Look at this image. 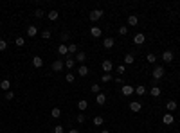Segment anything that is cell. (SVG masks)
<instances>
[{"label":"cell","instance_id":"7402d4cb","mask_svg":"<svg viewBox=\"0 0 180 133\" xmlns=\"http://www.w3.org/2000/svg\"><path fill=\"white\" fill-rule=\"evenodd\" d=\"M51 117H52V119H60V117H61V110H60L58 106H56V108H52V112H51Z\"/></svg>","mask_w":180,"mask_h":133},{"label":"cell","instance_id":"4dcf8cb0","mask_svg":"<svg viewBox=\"0 0 180 133\" xmlns=\"http://www.w3.org/2000/svg\"><path fill=\"white\" fill-rule=\"evenodd\" d=\"M112 79H114V77H112V74H103L101 76V83H110Z\"/></svg>","mask_w":180,"mask_h":133},{"label":"cell","instance_id":"4fadbf2b","mask_svg":"<svg viewBox=\"0 0 180 133\" xmlns=\"http://www.w3.org/2000/svg\"><path fill=\"white\" fill-rule=\"evenodd\" d=\"M33 66H34V69H41V66H43V59L40 56H34L33 58Z\"/></svg>","mask_w":180,"mask_h":133},{"label":"cell","instance_id":"ee69618b","mask_svg":"<svg viewBox=\"0 0 180 133\" xmlns=\"http://www.w3.org/2000/svg\"><path fill=\"white\" fill-rule=\"evenodd\" d=\"M115 83H117V85H124V79H123L121 76H117V77H115Z\"/></svg>","mask_w":180,"mask_h":133},{"label":"cell","instance_id":"f546056e","mask_svg":"<svg viewBox=\"0 0 180 133\" xmlns=\"http://www.w3.org/2000/svg\"><path fill=\"white\" fill-rule=\"evenodd\" d=\"M69 54H78V45L76 43H69Z\"/></svg>","mask_w":180,"mask_h":133},{"label":"cell","instance_id":"83f0119b","mask_svg":"<svg viewBox=\"0 0 180 133\" xmlns=\"http://www.w3.org/2000/svg\"><path fill=\"white\" fill-rule=\"evenodd\" d=\"M133 61H135L133 54H126V56H124V65H131Z\"/></svg>","mask_w":180,"mask_h":133},{"label":"cell","instance_id":"7bdbcfd3","mask_svg":"<svg viewBox=\"0 0 180 133\" xmlns=\"http://www.w3.org/2000/svg\"><path fill=\"white\" fill-rule=\"evenodd\" d=\"M124 70H126V66H124V65H119V66H117V72H119V76H121Z\"/></svg>","mask_w":180,"mask_h":133},{"label":"cell","instance_id":"7a4b0ae2","mask_svg":"<svg viewBox=\"0 0 180 133\" xmlns=\"http://www.w3.org/2000/svg\"><path fill=\"white\" fill-rule=\"evenodd\" d=\"M103 14H105V13H103V9H92L88 16H90V22H97Z\"/></svg>","mask_w":180,"mask_h":133},{"label":"cell","instance_id":"603a6c76","mask_svg":"<svg viewBox=\"0 0 180 133\" xmlns=\"http://www.w3.org/2000/svg\"><path fill=\"white\" fill-rule=\"evenodd\" d=\"M58 16H60V13H58V11H54V9L47 13V18H49V20H52V22H54V20H58Z\"/></svg>","mask_w":180,"mask_h":133},{"label":"cell","instance_id":"836d02e7","mask_svg":"<svg viewBox=\"0 0 180 133\" xmlns=\"http://www.w3.org/2000/svg\"><path fill=\"white\" fill-rule=\"evenodd\" d=\"M74 79H76V76H74L72 72H69V74H67V76H65V81H67V83H72Z\"/></svg>","mask_w":180,"mask_h":133},{"label":"cell","instance_id":"52a82bcc","mask_svg":"<svg viewBox=\"0 0 180 133\" xmlns=\"http://www.w3.org/2000/svg\"><path fill=\"white\" fill-rule=\"evenodd\" d=\"M130 110L137 113V112H141V110H142V104L139 101H130Z\"/></svg>","mask_w":180,"mask_h":133},{"label":"cell","instance_id":"2e32d148","mask_svg":"<svg viewBox=\"0 0 180 133\" xmlns=\"http://www.w3.org/2000/svg\"><path fill=\"white\" fill-rule=\"evenodd\" d=\"M96 103H97L99 106H105V103H106V95H105L103 92L97 94V95H96Z\"/></svg>","mask_w":180,"mask_h":133},{"label":"cell","instance_id":"d590c367","mask_svg":"<svg viewBox=\"0 0 180 133\" xmlns=\"http://www.w3.org/2000/svg\"><path fill=\"white\" fill-rule=\"evenodd\" d=\"M52 133H65V129H63V126H61V124H58V126H54Z\"/></svg>","mask_w":180,"mask_h":133},{"label":"cell","instance_id":"f6af8a7d","mask_svg":"<svg viewBox=\"0 0 180 133\" xmlns=\"http://www.w3.org/2000/svg\"><path fill=\"white\" fill-rule=\"evenodd\" d=\"M69 133H79V129H69Z\"/></svg>","mask_w":180,"mask_h":133},{"label":"cell","instance_id":"1f68e13d","mask_svg":"<svg viewBox=\"0 0 180 133\" xmlns=\"http://www.w3.org/2000/svg\"><path fill=\"white\" fill-rule=\"evenodd\" d=\"M51 36H52V33H51L49 29H45V31H41V38H43V40H49Z\"/></svg>","mask_w":180,"mask_h":133},{"label":"cell","instance_id":"74e56055","mask_svg":"<svg viewBox=\"0 0 180 133\" xmlns=\"http://www.w3.org/2000/svg\"><path fill=\"white\" fill-rule=\"evenodd\" d=\"M7 49V41L6 40H0V51H6Z\"/></svg>","mask_w":180,"mask_h":133},{"label":"cell","instance_id":"4316f807","mask_svg":"<svg viewBox=\"0 0 180 133\" xmlns=\"http://www.w3.org/2000/svg\"><path fill=\"white\" fill-rule=\"evenodd\" d=\"M166 108L169 110V112H175V110H176V101H168Z\"/></svg>","mask_w":180,"mask_h":133},{"label":"cell","instance_id":"5bb4252c","mask_svg":"<svg viewBox=\"0 0 180 133\" xmlns=\"http://www.w3.org/2000/svg\"><path fill=\"white\" fill-rule=\"evenodd\" d=\"M0 88H2L4 92H9V88H11V81H9V79H2V81H0Z\"/></svg>","mask_w":180,"mask_h":133},{"label":"cell","instance_id":"d6a6232c","mask_svg":"<svg viewBox=\"0 0 180 133\" xmlns=\"http://www.w3.org/2000/svg\"><path fill=\"white\" fill-rule=\"evenodd\" d=\"M119 34H121V36H126V34H128V25H121V27H119Z\"/></svg>","mask_w":180,"mask_h":133},{"label":"cell","instance_id":"7c38bea8","mask_svg":"<svg viewBox=\"0 0 180 133\" xmlns=\"http://www.w3.org/2000/svg\"><path fill=\"white\" fill-rule=\"evenodd\" d=\"M88 72H90V70H88V66H86V65H81L79 69H78V76H81V77H86Z\"/></svg>","mask_w":180,"mask_h":133},{"label":"cell","instance_id":"ffe728a7","mask_svg":"<svg viewBox=\"0 0 180 133\" xmlns=\"http://www.w3.org/2000/svg\"><path fill=\"white\" fill-rule=\"evenodd\" d=\"M150 94H151V97H159V95H160V88L157 86V85H153L151 90H150Z\"/></svg>","mask_w":180,"mask_h":133},{"label":"cell","instance_id":"e575fe53","mask_svg":"<svg viewBox=\"0 0 180 133\" xmlns=\"http://www.w3.org/2000/svg\"><path fill=\"white\" fill-rule=\"evenodd\" d=\"M90 90H92L94 94H101V86L99 85H92V86H90Z\"/></svg>","mask_w":180,"mask_h":133},{"label":"cell","instance_id":"8992f818","mask_svg":"<svg viewBox=\"0 0 180 133\" xmlns=\"http://www.w3.org/2000/svg\"><path fill=\"white\" fill-rule=\"evenodd\" d=\"M121 92H123V95H126V97H128V95H131V94L135 92V88H133V86H130V85H123V86H121Z\"/></svg>","mask_w":180,"mask_h":133},{"label":"cell","instance_id":"6da1fadb","mask_svg":"<svg viewBox=\"0 0 180 133\" xmlns=\"http://www.w3.org/2000/svg\"><path fill=\"white\" fill-rule=\"evenodd\" d=\"M164 74H166V70H164V66H162V65H157L155 69L151 70L153 81H159V79H162V77H164Z\"/></svg>","mask_w":180,"mask_h":133},{"label":"cell","instance_id":"f35d334b","mask_svg":"<svg viewBox=\"0 0 180 133\" xmlns=\"http://www.w3.org/2000/svg\"><path fill=\"white\" fill-rule=\"evenodd\" d=\"M157 61V56L155 54H148V63H155Z\"/></svg>","mask_w":180,"mask_h":133},{"label":"cell","instance_id":"7dc6e473","mask_svg":"<svg viewBox=\"0 0 180 133\" xmlns=\"http://www.w3.org/2000/svg\"><path fill=\"white\" fill-rule=\"evenodd\" d=\"M0 31H2V29H0Z\"/></svg>","mask_w":180,"mask_h":133},{"label":"cell","instance_id":"bcb514c9","mask_svg":"<svg viewBox=\"0 0 180 133\" xmlns=\"http://www.w3.org/2000/svg\"><path fill=\"white\" fill-rule=\"evenodd\" d=\"M101 133H110V131L108 129H101Z\"/></svg>","mask_w":180,"mask_h":133},{"label":"cell","instance_id":"3957f363","mask_svg":"<svg viewBox=\"0 0 180 133\" xmlns=\"http://www.w3.org/2000/svg\"><path fill=\"white\" fill-rule=\"evenodd\" d=\"M101 69H103V72H105V74H110V72H112V69H114V63H112L110 59H105V61L101 63Z\"/></svg>","mask_w":180,"mask_h":133},{"label":"cell","instance_id":"f1b7e54d","mask_svg":"<svg viewBox=\"0 0 180 133\" xmlns=\"http://www.w3.org/2000/svg\"><path fill=\"white\" fill-rule=\"evenodd\" d=\"M103 122H105V117H103V115H96V117H94V124H96V126H101Z\"/></svg>","mask_w":180,"mask_h":133},{"label":"cell","instance_id":"cb8c5ba5","mask_svg":"<svg viewBox=\"0 0 180 133\" xmlns=\"http://www.w3.org/2000/svg\"><path fill=\"white\" fill-rule=\"evenodd\" d=\"M76 61H78V63H85V61H86V54H85V52H78V54H76Z\"/></svg>","mask_w":180,"mask_h":133},{"label":"cell","instance_id":"b9f144b4","mask_svg":"<svg viewBox=\"0 0 180 133\" xmlns=\"http://www.w3.org/2000/svg\"><path fill=\"white\" fill-rule=\"evenodd\" d=\"M76 119H78V122H79V124H83V122H85V115H83V113H79Z\"/></svg>","mask_w":180,"mask_h":133},{"label":"cell","instance_id":"5b68a950","mask_svg":"<svg viewBox=\"0 0 180 133\" xmlns=\"http://www.w3.org/2000/svg\"><path fill=\"white\" fill-rule=\"evenodd\" d=\"M58 54L60 56H69V45H67V43H60L58 45Z\"/></svg>","mask_w":180,"mask_h":133},{"label":"cell","instance_id":"d4e9b609","mask_svg":"<svg viewBox=\"0 0 180 133\" xmlns=\"http://www.w3.org/2000/svg\"><path fill=\"white\" fill-rule=\"evenodd\" d=\"M15 45H16V47H24V45H25V40L22 38V36H16V40H15Z\"/></svg>","mask_w":180,"mask_h":133},{"label":"cell","instance_id":"ab89813d","mask_svg":"<svg viewBox=\"0 0 180 133\" xmlns=\"http://www.w3.org/2000/svg\"><path fill=\"white\" fill-rule=\"evenodd\" d=\"M61 41H69V33H61Z\"/></svg>","mask_w":180,"mask_h":133},{"label":"cell","instance_id":"8d00e7d4","mask_svg":"<svg viewBox=\"0 0 180 133\" xmlns=\"http://www.w3.org/2000/svg\"><path fill=\"white\" fill-rule=\"evenodd\" d=\"M43 14H45L43 9H36V11H34V16H36V18H43Z\"/></svg>","mask_w":180,"mask_h":133},{"label":"cell","instance_id":"ac0fdd59","mask_svg":"<svg viewBox=\"0 0 180 133\" xmlns=\"http://www.w3.org/2000/svg\"><path fill=\"white\" fill-rule=\"evenodd\" d=\"M114 38H105V41H103V47L105 49H112V47H114Z\"/></svg>","mask_w":180,"mask_h":133},{"label":"cell","instance_id":"8fae6325","mask_svg":"<svg viewBox=\"0 0 180 133\" xmlns=\"http://www.w3.org/2000/svg\"><path fill=\"white\" fill-rule=\"evenodd\" d=\"M173 58H175V56H173V52H171V51H164V52H162V61L171 63V61H173Z\"/></svg>","mask_w":180,"mask_h":133},{"label":"cell","instance_id":"e0dca14e","mask_svg":"<svg viewBox=\"0 0 180 133\" xmlns=\"http://www.w3.org/2000/svg\"><path fill=\"white\" fill-rule=\"evenodd\" d=\"M173 121H175V117H173L171 113H166V115H162V122H164L166 126H169V124H173Z\"/></svg>","mask_w":180,"mask_h":133},{"label":"cell","instance_id":"9a60e30c","mask_svg":"<svg viewBox=\"0 0 180 133\" xmlns=\"http://www.w3.org/2000/svg\"><path fill=\"white\" fill-rule=\"evenodd\" d=\"M36 34H38V27H36V25H29V27H27V36H29V38H34Z\"/></svg>","mask_w":180,"mask_h":133},{"label":"cell","instance_id":"277c9868","mask_svg":"<svg viewBox=\"0 0 180 133\" xmlns=\"http://www.w3.org/2000/svg\"><path fill=\"white\" fill-rule=\"evenodd\" d=\"M144 41H146V36L142 33H137V34L133 36V43H135V45H142Z\"/></svg>","mask_w":180,"mask_h":133},{"label":"cell","instance_id":"484cf974","mask_svg":"<svg viewBox=\"0 0 180 133\" xmlns=\"http://www.w3.org/2000/svg\"><path fill=\"white\" fill-rule=\"evenodd\" d=\"M74 63H76V59H74V58H67V59H65V66H67V69H72Z\"/></svg>","mask_w":180,"mask_h":133},{"label":"cell","instance_id":"44dd1931","mask_svg":"<svg viewBox=\"0 0 180 133\" xmlns=\"http://www.w3.org/2000/svg\"><path fill=\"white\" fill-rule=\"evenodd\" d=\"M135 94H137V95H144L146 94V86L144 85H137V86H135Z\"/></svg>","mask_w":180,"mask_h":133},{"label":"cell","instance_id":"30bf717a","mask_svg":"<svg viewBox=\"0 0 180 133\" xmlns=\"http://www.w3.org/2000/svg\"><path fill=\"white\" fill-rule=\"evenodd\" d=\"M137 24H139V16H137V14H130V16H128V25H130V27H135Z\"/></svg>","mask_w":180,"mask_h":133},{"label":"cell","instance_id":"d6986e66","mask_svg":"<svg viewBox=\"0 0 180 133\" xmlns=\"http://www.w3.org/2000/svg\"><path fill=\"white\" fill-rule=\"evenodd\" d=\"M86 108H88V101H85V99L78 101V110H79V112H85Z\"/></svg>","mask_w":180,"mask_h":133},{"label":"cell","instance_id":"9c48e42d","mask_svg":"<svg viewBox=\"0 0 180 133\" xmlns=\"http://www.w3.org/2000/svg\"><path fill=\"white\" fill-rule=\"evenodd\" d=\"M101 34H103L101 27H97V25H92V27H90V36H92V38H99Z\"/></svg>","mask_w":180,"mask_h":133},{"label":"cell","instance_id":"ba28073f","mask_svg":"<svg viewBox=\"0 0 180 133\" xmlns=\"http://www.w3.org/2000/svg\"><path fill=\"white\" fill-rule=\"evenodd\" d=\"M63 66H65V61L56 59V61L52 63V70H54V72H61V70H63Z\"/></svg>","mask_w":180,"mask_h":133},{"label":"cell","instance_id":"60d3db41","mask_svg":"<svg viewBox=\"0 0 180 133\" xmlns=\"http://www.w3.org/2000/svg\"><path fill=\"white\" fill-rule=\"evenodd\" d=\"M13 97H15V94H13L11 90H9V92H6V99H7V101H11Z\"/></svg>","mask_w":180,"mask_h":133}]
</instances>
